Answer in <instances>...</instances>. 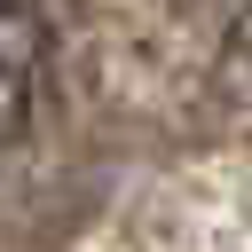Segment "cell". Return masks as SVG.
I'll list each match as a JSON object with an SVG mask.
<instances>
[{"label": "cell", "instance_id": "obj_1", "mask_svg": "<svg viewBox=\"0 0 252 252\" xmlns=\"http://www.w3.org/2000/svg\"><path fill=\"white\" fill-rule=\"evenodd\" d=\"M39 55L47 32L24 0H0V150L32 126V94H39Z\"/></svg>", "mask_w": 252, "mask_h": 252}]
</instances>
